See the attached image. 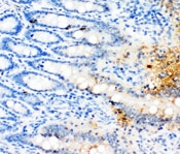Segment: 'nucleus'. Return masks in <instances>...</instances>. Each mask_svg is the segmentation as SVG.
Wrapping results in <instances>:
<instances>
[{
    "label": "nucleus",
    "mask_w": 180,
    "mask_h": 154,
    "mask_svg": "<svg viewBox=\"0 0 180 154\" xmlns=\"http://www.w3.org/2000/svg\"><path fill=\"white\" fill-rule=\"evenodd\" d=\"M25 21L32 27L46 28L56 31H69L88 26L104 25L106 22L90 17L72 15L49 8L41 10H26L23 12Z\"/></svg>",
    "instance_id": "obj_1"
},
{
    "label": "nucleus",
    "mask_w": 180,
    "mask_h": 154,
    "mask_svg": "<svg viewBox=\"0 0 180 154\" xmlns=\"http://www.w3.org/2000/svg\"><path fill=\"white\" fill-rule=\"evenodd\" d=\"M24 64L31 69L57 78L66 84H75L80 76H90L97 70V65L94 61H77L60 59L59 57L25 59Z\"/></svg>",
    "instance_id": "obj_2"
},
{
    "label": "nucleus",
    "mask_w": 180,
    "mask_h": 154,
    "mask_svg": "<svg viewBox=\"0 0 180 154\" xmlns=\"http://www.w3.org/2000/svg\"><path fill=\"white\" fill-rule=\"evenodd\" d=\"M61 34L70 42H84L103 48L118 47L127 43V38L120 30L108 23L63 31Z\"/></svg>",
    "instance_id": "obj_3"
},
{
    "label": "nucleus",
    "mask_w": 180,
    "mask_h": 154,
    "mask_svg": "<svg viewBox=\"0 0 180 154\" xmlns=\"http://www.w3.org/2000/svg\"><path fill=\"white\" fill-rule=\"evenodd\" d=\"M8 79L19 87L39 94H65L68 91L66 83L34 69H24L12 73Z\"/></svg>",
    "instance_id": "obj_4"
},
{
    "label": "nucleus",
    "mask_w": 180,
    "mask_h": 154,
    "mask_svg": "<svg viewBox=\"0 0 180 154\" xmlns=\"http://www.w3.org/2000/svg\"><path fill=\"white\" fill-rule=\"evenodd\" d=\"M49 52L56 57L77 61H96L106 59L110 55L106 48L98 47L84 42H67L66 44L49 48Z\"/></svg>",
    "instance_id": "obj_5"
},
{
    "label": "nucleus",
    "mask_w": 180,
    "mask_h": 154,
    "mask_svg": "<svg viewBox=\"0 0 180 154\" xmlns=\"http://www.w3.org/2000/svg\"><path fill=\"white\" fill-rule=\"evenodd\" d=\"M49 5L61 12L90 17L92 15H106L111 12L108 3L99 0H45Z\"/></svg>",
    "instance_id": "obj_6"
},
{
    "label": "nucleus",
    "mask_w": 180,
    "mask_h": 154,
    "mask_svg": "<svg viewBox=\"0 0 180 154\" xmlns=\"http://www.w3.org/2000/svg\"><path fill=\"white\" fill-rule=\"evenodd\" d=\"M1 51L12 54L20 59H37L42 57H54L51 52L45 51L41 45L32 44L28 40H20L17 37L4 36L0 43Z\"/></svg>",
    "instance_id": "obj_7"
},
{
    "label": "nucleus",
    "mask_w": 180,
    "mask_h": 154,
    "mask_svg": "<svg viewBox=\"0 0 180 154\" xmlns=\"http://www.w3.org/2000/svg\"><path fill=\"white\" fill-rule=\"evenodd\" d=\"M6 141L31 148L39 149L44 152H57L61 148L60 139L47 136L43 133H16L6 136Z\"/></svg>",
    "instance_id": "obj_8"
},
{
    "label": "nucleus",
    "mask_w": 180,
    "mask_h": 154,
    "mask_svg": "<svg viewBox=\"0 0 180 154\" xmlns=\"http://www.w3.org/2000/svg\"><path fill=\"white\" fill-rule=\"evenodd\" d=\"M24 38L28 42L47 48L66 44L67 40L61 33L56 30L40 27H30L24 32Z\"/></svg>",
    "instance_id": "obj_9"
},
{
    "label": "nucleus",
    "mask_w": 180,
    "mask_h": 154,
    "mask_svg": "<svg viewBox=\"0 0 180 154\" xmlns=\"http://www.w3.org/2000/svg\"><path fill=\"white\" fill-rule=\"evenodd\" d=\"M24 27L22 18L14 12H6L0 18V33L3 36L17 37L23 32Z\"/></svg>",
    "instance_id": "obj_10"
},
{
    "label": "nucleus",
    "mask_w": 180,
    "mask_h": 154,
    "mask_svg": "<svg viewBox=\"0 0 180 154\" xmlns=\"http://www.w3.org/2000/svg\"><path fill=\"white\" fill-rule=\"evenodd\" d=\"M0 106L12 111V113L17 114L18 116L26 117V118L33 116V111L31 110V108L27 103H25L24 101L18 98H1Z\"/></svg>",
    "instance_id": "obj_11"
},
{
    "label": "nucleus",
    "mask_w": 180,
    "mask_h": 154,
    "mask_svg": "<svg viewBox=\"0 0 180 154\" xmlns=\"http://www.w3.org/2000/svg\"><path fill=\"white\" fill-rule=\"evenodd\" d=\"M20 67V64L15 60L12 56L9 55V53L1 52L0 54V73L1 76H4L5 73H9L12 71L16 70Z\"/></svg>",
    "instance_id": "obj_12"
},
{
    "label": "nucleus",
    "mask_w": 180,
    "mask_h": 154,
    "mask_svg": "<svg viewBox=\"0 0 180 154\" xmlns=\"http://www.w3.org/2000/svg\"><path fill=\"white\" fill-rule=\"evenodd\" d=\"M18 99L24 101V103H27L29 107L33 108V109H37L40 106H42V101H41V99L35 93L31 92V91L25 90V89H24V91L19 90Z\"/></svg>",
    "instance_id": "obj_13"
},
{
    "label": "nucleus",
    "mask_w": 180,
    "mask_h": 154,
    "mask_svg": "<svg viewBox=\"0 0 180 154\" xmlns=\"http://www.w3.org/2000/svg\"><path fill=\"white\" fill-rule=\"evenodd\" d=\"M68 131V129L65 126H62V125H51L49 127H47V132H43V134L47 136H55V138L58 139H62L67 136L69 133H66Z\"/></svg>",
    "instance_id": "obj_14"
},
{
    "label": "nucleus",
    "mask_w": 180,
    "mask_h": 154,
    "mask_svg": "<svg viewBox=\"0 0 180 154\" xmlns=\"http://www.w3.org/2000/svg\"><path fill=\"white\" fill-rule=\"evenodd\" d=\"M19 90L10 87L4 83L0 84V97L1 98H18Z\"/></svg>",
    "instance_id": "obj_15"
},
{
    "label": "nucleus",
    "mask_w": 180,
    "mask_h": 154,
    "mask_svg": "<svg viewBox=\"0 0 180 154\" xmlns=\"http://www.w3.org/2000/svg\"><path fill=\"white\" fill-rule=\"evenodd\" d=\"M0 117H1V121H6V122H17L19 120L18 115L12 113L6 108L1 106V112H0Z\"/></svg>",
    "instance_id": "obj_16"
},
{
    "label": "nucleus",
    "mask_w": 180,
    "mask_h": 154,
    "mask_svg": "<svg viewBox=\"0 0 180 154\" xmlns=\"http://www.w3.org/2000/svg\"><path fill=\"white\" fill-rule=\"evenodd\" d=\"M108 86L109 85L106 83H96L91 87V92L98 95L104 94V93H107Z\"/></svg>",
    "instance_id": "obj_17"
},
{
    "label": "nucleus",
    "mask_w": 180,
    "mask_h": 154,
    "mask_svg": "<svg viewBox=\"0 0 180 154\" xmlns=\"http://www.w3.org/2000/svg\"><path fill=\"white\" fill-rule=\"evenodd\" d=\"M8 1L12 2V3H15V4H18V5L30 6V5H33V4L37 3L38 0H8Z\"/></svg>",
    "instance_id": "obj_18"
},
{
    "label": "nucleus",
    "mask_w": 180,
    "mask_h": 154,
    "mask_svg": "<svg viewBox=\"0 0 180 154\" xmlns=\"http://www.w3.org/2000/svg\"><path fill=\"white\" fill-rule=\"evenodd\" d=\"M148 113L150 115H157L158 113H159V107L158 106H150V107L148 108Z\"/></svg>",
    "instance_id": "obj_19"
},
{
    "label": "nucleus",
    "mask_w": 180,
    "mask_h": 154,
    "mask_svg": "<svg viewBox=\"0 0 180 154\" xmlns=\"http://www.w3.org/2000/svg\"><path fill=\"white\" fill-rule=\"evenodd\" d=\"M173 114H174V110H173L171 107H168L164 110V115L166 117H170V116H172Z\"/></svg>",
    "instance_id": "obj_20"
},
{
    "label": "nucleus",
    "mask_w": 180,
    "mask_h": 154,
    "mask_svg": "<svg viewBox=\"0 0 180 154\" xmlns=\"http://www.w3.org/2000/svg\"><path fill=\"white\" fill-rule=\"evenodd\" d=\"M77 87H78L79 89H81V90H84V89H88L90 88V83H89V80L86 82H82V83H80L77 85Z\"/></svg>",
    "instance_id": "obj_21"
},
{
    "label": "nucleus",
    "mask_w": 180,
    "mask_h": 154,
    "mask_svg": "<svg viewBox=\"0 0 180 154\" xmlns=\"http://www.w3.org/2000/svg\"><path fill=\"white\" fill-rule=\"evenodd\" d=\"M173 105H174L176 108H179L180 109V95L175 96L174 98H173Z\"/></svg>",
    "instance_id": "obj_22"
},
{
    "label": "nucleus",
    "mask_w": 180,
    "mask_h": 154,
    "mask_svg": "<svg viewBox=\"0 0 180 154\" xmlns=\"http://www.w3.org/2000/svg\"><path fill=\"white\" fill-rule=\"evenodd\" d=\"M99 1H104V2H106V1H109V0H99Z\"/></svg>",
    "instance_id": "obj_23"
}]
</instances>
